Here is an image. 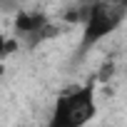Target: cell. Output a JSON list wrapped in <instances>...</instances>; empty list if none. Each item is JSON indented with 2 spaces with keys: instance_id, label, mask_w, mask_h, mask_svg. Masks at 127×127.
Segmentation results:
<instances>
[{
  "instance_id": "cell-1",
  "label": "cell",
  "mask_w": 127,
  "mask_h": 127,
  "mask_svg": "<svg viewBox=\"0 0 127 127\" xmlns=\"http://www.w3.org/2000/svg\"><path fill=\"white\" fill-rule=\"evenodd\" d=\"M92 115H95V95L92 85H87L57 100L50 127H82Z\"/></svg>"
},
{
  "instance_id": "cell-2",
  "label": "cell",
  "mask_w": 127,
  "mask_h": 127,
  "mask_svg": "<svg viewBox=\"0 0 127 127\" xmlns=\"http://www.w3.org/2000/svg\"><path fill=\"white\" fill-rule=\"evenodd\" d=\"M122 13H125L122 5H110V3L90 5V10H87V28H85V47L97 42L100 37H105L107 32H112L120 25Z\"/></svg>"
},
{
  "instance_id": "cell-3",
  "label": "cell",
  "mask_w": 127,
  "mask_h": 127,
  "mask_svg": "<svg viewBox=\"0 0 127 127\" xmlns=\"http://www.w3.org/2000/svg\"><path fill=\"white\" fill-rule=\"evenodd\" d=\"M45 23H47V20H45L40 13H20L18 20H15V28H18L20 32H35V30L45 28Z\"/></svg>"
},
{
  "instance_id": "cell-4",
  "label": "cell",
  "mask_w": 127,
  "mask_h": 127,
  "mask_svg": "<svg viewBox=\"0 0 127 127\" xmlns=\"http://www.w3.org/2000/svg\"><path fill=\"white\" fill-rule=\"evenodd\" d=\"M0 52H5V37H0Z\"/></svg>"
},
{
  "instance_id": "cell-5",
  "label": "cell",
  "mask_w": 127,
  "mask_h": 127,
  "mask_svg": "<svg viewBox=\"0 0 127 127\" xmlns=\"http://www.w3.org/2000/svg\"><path fill=\"white\" fill-rule=\"evenodd\" d=\"M122 10H125V13H127V5H122Z\"/></svg>"
}]
</instances>
